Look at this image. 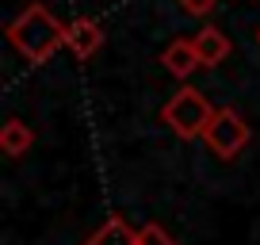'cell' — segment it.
Returning <instances> with one entry per match:
<instances>
[{
  "mask_svg": "<svg viewBox=\"0 0 260 245\" xmlns=\"http://www.w3.org/2000/svg\"><path fill=\"white\" fill-rule=\"evenodd\" d=\"M65 27L69 23L54 19V12L35 0V4H27V8L8 23V42L31 62V66H42L57 46H65Z\"/></svg>",
  "mask_w": 260,
  "mask_h": 245,
  "instance_id": "1",
  "label": "cell"
},
{
  "mask_svg": "<svg viewBox=\"0 0 260 245\" xmlns=\"http://www.w3.org/2000/svg\"><path fill=\"white\" fill-rule=\"evenodd\" d=\"M161 119L169 122L172 134L191 142V138H203L207 134V127H211V119H214V107L207 104V96L199 88H180L176 96L161 107Z\"/></svg>",
  "mask_w": 260,
  "mask_h": 245,
  "instance_id": "2",
  "label": "cell"
},
{
  "mask_svg": "<svg viewBox=\"0 0 260 245\" xmlns=\"http://www.w3.org/2000/svg\"><path fill=\"white\" fill-rule=\"evenodd\" d=\"M249 138H252L249 122H245L234 107H214V119H211V127H207V134H203L207 149H211L214 157H222V161L237 157L249 146Z\"/></svg>",
  "mask_w": 260,
  "mask_h": 245,
  "instance_id": "3",
  "label": "cell"
},
{
  "mask_svg": "<svg viewBox=\"0 0 260 245\" xmlns=\"http://www.w3.org/2000/svg\"><path fill=\"white\" fill-rule=\"evenodd\" d=\"M65 46L73 50L81 62H88L92 54H96L100 46H104V31H100V23L96 19H88V16H77L73 23L65 27Z\"/></svg>",
  "mask_w": 260,
  "mask_h": 245,
  "instance_id": "4",
  "label": "cell"
},
{
  "mask_svg": "<svg viewBox=\"0 0 260 245\" xmlns=\"http://www.w3.org/2000/svg\"><path fill=\"white\" fill-rule=\"evenodd\" d=\"M191 46H195V54H199V66H207V69H214V66H222L230 57V39H226V31H218V27H199V31L191 35Z\"/></svg>",
  "mask_w": 260,
  "mask_h": 245,
  "instance_id": "5",
  "label": "cell"
},
{
  "mask_svg": "<svg viewBox=\"0 0 260 245\" xmlns=\"http://www.w3.org/2000/svg\"><path fill=\"white\" fill-rule=\"evenodd\" d=\"M161 62H165V69H169L172 77H180V81H187V77L199 69V54H195L191 39H172L169 46H165Z\"/></svg>",
  "mask_w": 260,
  "mask_h": 245,
  "instance_id": "6",
  "label": "cell"
},
{
  "mask_svg": "<svg viewBox=\"0 0 260 245\" xmlns=\"http://www.w3.org/2000/svg\"><path fill=\"white\" fill-rule=\"evenodd\" d=\"M81 245H138V230L130 226L122 215H111V219H107L88 241H81Z\"/></svg>",
  "mask_w": 260,
  "mask_h": 245,
  "instance_id": "7",
  "label": "cell"
},
{
  "mask_svg": "<svg viewBox=\"0 0 260 245\" xmlns=\"http://www.w3.org/2000/svg\"><path fill=\"white\" fill-rule=\"evenodd\" d=\"M31 146H35V131L23 119H8L4 127H0V149H4L8 157H23Z\"/></svg>",
  "mask_w": 260,
  "mask_h": 245,
  "instance_id": "8",
  "label": "cell"
},
{
  "mask_svg": "<svg viewBox=\"0 0 260 245\" xmlns=\"http://www.w3.org/2000/svg\"><path fill=\"white\" fill-rule=\"evenodd\" d=\"M138 245H176V237L161 222H146V226H138Z\"/></svg>",
  "mask_w": 260,
  "mask_h": 245,
  "instance_id": "9",
  "label": "cell"
},
{
  "mask_svg": "<svg viewBox=\"0 0 260 245\" xmlns=\"http://www.w3.org/2000/svg\"><path fill=\"white\" fill-rule=\"evenodd\" d=\"M176 4L187 12V16H207V12L218 8V0H176Z\"/></svg>",
  "mask_w": 260,
  "mask_h": 245,
  "instance_id": "10",
  "label": "cell"
},
{
  "mask_svg": "<svg viewBox=\"0 0 260 245\" xmlns=\"http://www.w3.org/2000/svg\"><path fill=\"white\" fill-rule=\"evenodd\" d=\"M256 42H260V31H256Z\"/></svg>",
  "mask_w": 260,
  "mask_h": 245,
  "instance_id": "11",
  "label": "cell"
}]
</instances>
